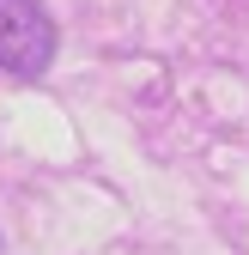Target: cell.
I'll list each match as a JSON object with an SVG mask.
<instances>
[{
    "instance_id": "1",
    "label": "cell",
    "mask_w": 249,
    "mask_h": 255,
    "mask_svg": "<svg viewBox=\"0 0 249 255\" xmlns=\"http://www.w3.org/2000/svg\"><path fill=\"white\" fill-rule=\"evenodd\" d=\"M61 49V30L43 12V0H0V67L18 79L49 73V61Z\"/></svg>"
}]
</instances>
